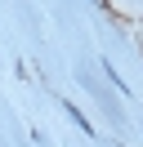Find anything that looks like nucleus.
<instances>
[{
  "mask_svg": "<svg viewBox=\"0 0 143 147\" xmlns=\"http://www.w3.org/2000/svg\"><path fill=\"white\" fill-rule=\"evenodd\" d=\"M63 111H67V116H72V125H76L80 134H94V125H89V120L80 116V107H76V102H63Z\"/></svg>",
  "mask_w": 143,
  "mask_h": 147,
  "instance_id": "1",
  "label": "nucleus"
}]
</instances>
